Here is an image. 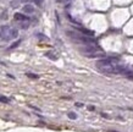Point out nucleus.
Here are the masks:
<instances>
[{"label":"nucleus","mask_w":133,"mask_h":132,"mask_svg":"<svg viewBox=\"0 0 133 132\" xmlns=\"http://www.w3.org/2000/svg\"><path fill=\"white\" fill-rule=\"evenodd\" d=\"M81 53L83 54V55H86L87 58H104L105 56V53H104L103 50H100V49H98L97 48V45H86V48H83V49H81Z\"/></svg>","instance_id":"obj_1"},{"label":"nucleus","mask_w":133,"mask_h":132,"mask_svg":"<svg viewBox=\"0 0 133 132\" xmlns=\"http://www.w3.org/2000/svg\"><path fill=\"white\" fill-rule=\"evenodd\" d=\"M67 36H68L71 39H73L76 42H79V43H84V44H87V45L95 44V41H94L92 37L81 34V33H77V32H73V31H67Z\"/></svg>","instance_id":"obj_2"},{"label":"nucleus","mask_w":133,"mask_h":132,"mask_svg":"<svg viewBox=\"0 0 133 132\" xmlns=\"http://www.w3.org/2000/svg\"><path fill=\"white\" fill-rule=\"evenodd\" d=\"M120 62V59L115 58V56H110V58H103L97 62V66L99 69H105V67H110L114 65H117Z\"/></svg>","instance_id":"obj_3"},{"label":"nucleus","mask_w":133,"mask_h":132,"mask_svg":"<svg viewBox=\"0 0 133 132\" xmlns=\"http://www.w3.org/2000/svg\"><path fill=\"white\" fill-rule=\"evenodd\" d=\"M14 17H15L16 21H18V22H28L30 21V18L26 16L25 14H21V12H16L14 15Z\"/></svg>","instance_id":"obj_4"},{"label":"nucleus","mask_w":133,"mask_h":132,"mask_svg":"<svg viewBox=\"0 0 133 132\" xmlns=\"http://www.w3.org/2000/svg\"><path fill=\"white\" fill-rule=\"evenodd\" d=\"M77 29H78L82 34H84V36H88V37H93V36H94V32L90 31V29L83 28V27H77Z\"/></svg>","instance_id":"obj_5"},{"label":"nucleus","mask_w":133,"mask_h":132,"mask_svg":"<svg viewBox=\"0 0 133 132\" xmlns=\"http://www.w3.org/2000/svg\"><path fill=\"white\" fill-rule=\"evenodd\" d=\"M22 10H23L25 14H33V12H34V6L31 5V4H26V5L22 7Z\"/></svg>","instance_id":"obj_6"},{"label":"nucleus","mask_w":133,"mask_h":132,"mask_svg":"<svg viewBox=\"0 0 133 132\" xmlns=\"http://www.w3.org/2000/svg\"><path fill=\"white\" fill-rule=\"evenodd\" d=\"M17 37H18V31H17V29H10L6 39H10V38H11V39H15Z\"/></svg>","instance_id":"obj_7"},{"label":"nucleus","mask_w":133,"mask_h":132,"mask_svg":"<svg viewBox=\"0 0 133 132\" xmlns=\"http://www.w3.org/2000/svg\"><path fill=\"white\" fill-rule=\"evenodd\" d=\"M20 27H21L22 29H27L28 28V22H21Z\"/></svg>","instance_id":"obj_8"},{"label":"nucleus","mask_w":133,"mask_h":132,"mask_svg":"<svg viewBox=\"0 0 133 132\" xmlns=\"http://www.w3.org/2000/svg\"><path fill=\"white\" fill-rule=\"evenodd\" d=\"M46 56H48L49 59H51V60H58V56H56V55L50 54V53H48V54H46Z\"/></svg>","instance_id":"obj_9"},{"label":"nucleus","mask_w":133,"mask_h":132,"mask_svg":"<svg viewBox=\"0 0 133 132\" xmlns=\"http://www.w3.org/2000/svg\"><path fill=\"white\" fill-rule=\"evenodd\" d=\"M20 43H21V42H20V41H17L16 43L11 44V46H10V49H14V48H16V46H17V45H18V44H20Z\"/></svg>","instance_id":"obj_10"},{"label":"nucleus","mask_w":133,"mask_h":132,"mask_svg":"<svg viewBox=\"0 0 133 132\" xmlns=\"http://www.w3.org/2000/svg\"><path fill=\"white\" fill-rule=\"evenodd\" d=\"M1 18H2V20H6V18H7V12H6V11H4V12H2Z\"/></svg>","instance_id":"obj_11"},{"label":"nucleus","mask_w":133,"mask_h":132,"mask_svg":"<svg viewBox=\"0 0 133 132\" xmlns=\"http://www.w3.org/2000/svg\"><path fill=\"white\" fill-rule=\"evenodd\" d=\"M0 102H2V103H9V99H7V98H4V97H0Z\"/></svg>","instance_id":"obj_12"},{"label":"nucleus","mask_w":133,"mask_h":132,"mask_svg":"<svg viewBox=\"0 0 133 132\" xmlns=\"http://www.w3.org/2000/svg\"><path fill=\"white\" fill-rule=\"evenodd\" d=\"M11 6H14V7L18 6V1H11Z\"/></svg>","instance_id":"obj_13"},{"label":"nucleus","mask_w":133,"mask_h":132,"mask_svg":"<svg viewBox=\"0 0 133 132\" xmlns=\"http://www.w3.org/2000/svg\"><path fill=\"white\" fill-rule=\"evenodd\" d=\"M68 117H71V119H76V114H74V113H70V114H68Z\"/></svg>","instance_id":"obj_14"},{"label":"nucleus","mask_w":133,"mask_h":132,"mask_svg":"<svg viewBox=\"0 0 133 132\" xmlns=\"http://www.w3.org/2000/svg\"><path fill=\"white\" fill-rule=\"evenodd\" d=\"M28 77H32V78H37V75H32V73H28Z\"/></svg>","instance_id":"obj_15"}]
</instances>
